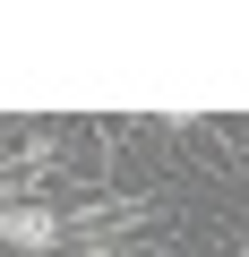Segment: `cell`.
Here are the masks:
<instances>
[{
    "label": "cell",
    "mask_w": 249,
    "mask_h": 257,
    "mask_svg": "<svg viewBox=\"0 0 249 257\" xmlns=\"http://www.w3.org/2000/svg\"><path fill=\"white\" fill-rule=\"evenodd\" d=\"M69 240V214L52 197H18V206H0V257H52Z\"/></svg>",
    "instance_id": "1"
},
{
    "label": "cell",
    "mask_w": 249,
    "mask_h": 257,
    "mask_svg": "<svg viewBox=\"0 0 249 257\" xmlns=\"http://www.w3.org/2000/svg\"><path fill=\"white\" fill-rule=\"evenodd\" d=\"M77 257H120V248H112V240H95V248H77Z\"/></svg>",
    "instance_id": "2"
}]
</instances>
